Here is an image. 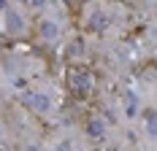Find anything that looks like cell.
<instances>
[{
  "label": "cell",
  "instance_id": "1",
  "mask_svg": "<svg viewBox=\"0 0 157 151\" xmlns=\"http://www.w3.org/2000/svg\"><path fill=\"white\" fill-rule=\"evenodd\" d=\"M57 35V27L54 24H44V38H54Z\"/></svg>",
  "mask_w": 157,
  "mask_h": 151
}]
</instances>
